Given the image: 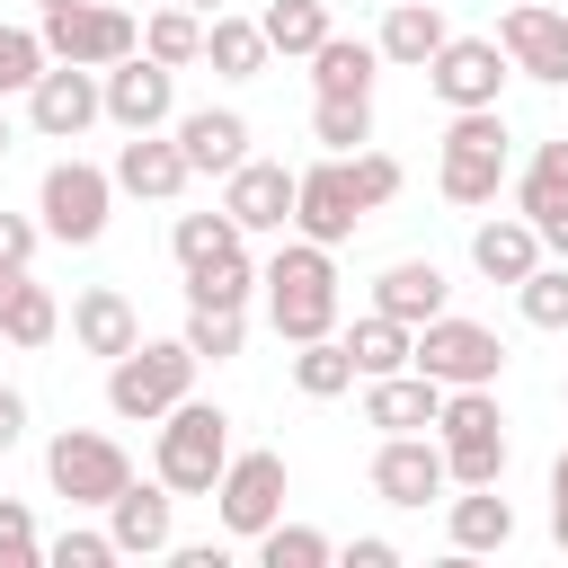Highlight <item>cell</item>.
Listing matches in <instances>:
<instances>
[{
    "label": "cell",
    "instance_id": "obj_1",
    "mask_svg": "<svg viewBox=\"0 0 568 568\" xmlns=\"http://www.w3.org/2000/svg\"><path fill=\"white\" fill-rule=\"evenodd\" d=\"M257 284H266V320H275L284 346H302V337H337V257H328L320 240L293 231V240L257 266Z\"/></svg>",
    "mask_w": 568,
    "mask_h": 568
},
{
    "label": "cell",
    "instance_id": "obj_2",
    "mask_svg": "<svg viewBox=\"0 0 568 568\" xmlns=\"http://www.w3.org/2000/svg\"><path fill=\"white\" fill-rule=\"evenodd\" d=\"M186 390H195V346H186V337H133V346L106 364V408H115L124 426H160Z\"/></svg>",
    "mask_w": 568,
    "mask_h": 568
},
{
    "label": "cell",
    "instance_id": "obj_3",
    "mask_svg": "<svg viewBox=\"0 0 568 568\" xmlns=\"http://www.w3.org/2000/svg\"><path fill=\"white\" fill-rule=\"evenodd\" d=\"M435 444H444V479H453V488H497V479H506V408H497V382L444 390Z\"/></svg>",
    "mask_w": 568,
    "mask_h": 568
},
{
    "label": "cell",
    "instance_id": "obj_4",
    "mask_svg": "<svg viewBox=\"0 0 568 568\" xmlns=\"http://www.w3.org/2000/svg\"><path fill=\"white\" fill-rule=\"evenodd\" d=\"M222 462H231V417L186 390V399L160 417V435H151V479H169L178 497H213Z\"/></svg>",
    "mask_w": 568,
    "mask_h": 568
},
{
    "label": "cell",
    "instance_id": "obj_5",
    "mask_svg": "<svg viewBox=\"0 0 568 568\" xmlns=\"http://www.w3.org/2000/svg\"><path fill=\"white\" fill-rule=\"evenodd\" d=\"M435 186H444V204H462V213L497 204V186H506V115H497V106H462V115L444 124Z\"/></svg>",
    "mask_w": 568,
    "mask_h": 568
},
{
    "label": "cell",
    "instance_id": "obj_6",
    "mask_svg": "<svg viewBox=\"0 0 568 568\" xmlns=\"http://www.w3.org/2000/svg\"><path fill=\"white\" fill-rule=\"evenodd\" d=\"M36 36H44V53H53V62L106 71V62H124V53L142 44V18H124L115 0H62V9H44V18H36Z\"/></svg>",
    "mask_w": 568,
    "mask_h": 568
},
{
    "label": "cell",
    "instance_id": "obj_7",
    "mask_svg": "<svg viewBox=\"0 0 568 568\" xmlns=\"http://www.w3.org/2000/svg\"><path fill=\"white\" fill-rule=\"evenodd\" d=\"M408 364H417V373H435L444 390H470V382H497V373H506V346H497V328L435 311V320L408 337Z\"/></svg>",
    "mask_w": 568,
    "mask_h": 568
},
{
    "label": "cell",
    "instance_id": "obj_8",
    "mask_svg": "<svg viewBox=\"0 0 568 568\" xmlns=\"http://www.w3.org/2000/svg\"><path fill=\"white\" fill-rule=\"evenodd\" d=\"M44 479H53V497H62V506H98V515H106V497L133 479V462H124V444H115V435L62 426V435L44 444Z\"/></svg>",
    "mask_w": 568,
    "mask_h": 568
},
{
    "label": "cell",
    "instance_id": "obj_9",
    "mask_svg": "<svg viewBox=\"0 0 568 568\" xmlns=\"http://www.w3.org/2000/svg\"><path fill=\"white\" fill-rule=\"evenodd\" d=\"M106 204H115V178L89 169V160H53L44 186H36V222H44V240H71V248H89V240L106 231Z\"/></svg>",
    "mask_w": 568,
    "mask_h": 568
},
{
    "label": "cell",
    "instance_id": "obj_10",
    "mask_svg": "<svg viewBox=\"0 0 568 568\" xmlns=\"http://www.w3.org/2000/svg\"><path fill=\"white\" fill-rule=\"evenodd\" d=\"M98 106H106V124H124V133H160V124H178V71L133 44L124 62L98 71Z\"/></svg>",
    "mask_w": 568,
    "mask_h": 568
},
{
    "label": "cell",
    "instance_id": "obj_11",
    "mask_svg": "<svg viewBox=\"0 0 568 568\" xmlns=\"http://www.w3.org/2000/svg\"><path fill=\"white\" fill-rule=\"evenodd\" d=\"M506 80H515V62H506L497 36H444L435 62H426V89H435L453 115H462V106H497Z\"/></svg>",
    "mask_w": 568,
    "mask_h": 568
},
{
    "label": "cell",
    "instance_id": "obj_12",
    "mask_svg": "<svg viewBox=\"0 0 568 568\" xmlns=\"http://www.w3.org/2000/svg\"><path fill=\"white\" fill-rule=\"evenodd\" d=\"M355 222H364V195H355L346 151H328V160L293 169V231H302V240L337 248V240H355Z\"/></svg>",
    "mask_w": 568,
    "mask_h": 568
},
{
    "label": "cell",
    "instance_id": "obj_13",
    "mask_svg": "<svg viewBox=\"0 0 568 568\" xmlns=\"http://www.w3.org/2000/svg\"><path fill=\"white\" fill-rule=\"evenodd\" d=\"M213 515H222L231 541H257L284 515V453H231L222 479H213Z\"/></svg>",
    "mask_w": 568,
    "mask_h": 568
},
{
    "label": "cell",
    "instance_id": "obj_14",
    "mask_svg": "<svg viewBox=\"0 0 568 568\" xmlns=\"http://www.w3.org/2000/svg\"><path fill=\"white\" fill-rule=\"evenodd\" d=\"M106 541H115V559H169V541H178V488L169 479H124L115 497H106Z\"/></svg>",
    "mask_w": 568,
    "mask_h": 568
},
{
    "label": "cell",
    "instance_id": "obj_15",
    "mask_svg": "<svg viewBox=\"0 0 568 568\" xmlns=\"http://www.w3.org/2000/svg\"><path fill=\"white\" fill-rule=\"evenodd\" d=\"M98 115H106V106H98V71H80V62H44V71H36L27 124H36L44 142H80Z\"/></svg>",
    "mask_w": 568,
    "mask_h": 568
},
{
    "label": "cell",
    "instance_id": "obj_16",
    "mask_svg": "<svg viewBox=\"0 0 568 568\" xmlns=\"http://www.w3.org/2000/svg\"><path fill=\"white\" fill-rule=\"evenodd\" d=\"M497 44H506V62H515L524 80L568 89V9L524 0V9H506V18H497Z\"/></svg>",
    "mask_w": 568,
    "mask_h": 568
},
{
    "label": "cell",
    "instance_id": "obj_17",
    "mask_svg": "<svg viewBox=\"0 0 568 568\" xmlns=\"http://www.w3.org/2000/svg\"><path fill=\"white\" fill-rule=\"evenodd\" d=\"M453 479H444V444L435 435H382L373 444V497L382 506H426V497H444Z\"/></svg>",
    "mask_w": 568,
    "mask_h": 568
},
{
    "label": "cell",
    "instance_id": "obj_18",
    "mask_svg": "<svg viewBox=\"0 0 568 568\" xmlns=\"http://www.w3.org/2000/svg\"><path fill=\"white\" fill-rule=\"evenodd\" d=\"M222 213L240 222V240L248 231H293V169L284 160H240L222 178Z\"/></svg>",
    "mask_w": 568,
    "mask_h": 568
},
{
    "label": "cell",
    "instance_id": "obj_19",
    "mask_svg": "<svg viewBox=\"0 0 568 568\" xmlns=\"http://www.w3.org/2000/svg\"><path fill=\"white\" fill-rule=\"evenodd\" d=\"M115 195H142V204H169V195H186V151H178V133H133L124 151H115Z\"/></svg>",
    "mask_w": 568,
    "mask_h": 568
},
{
    "label": "cell",
    "instance_id": "obj_20",
    "mask_svg": "<svg viewBox=\"0 0 568 568\" xmlns=\"http://www.w3.org/2000/svg\"><path fill=\"white\" fill-rule=\"evenodd\" d=\"M435 408H444V382L435 373H373L364 382V426H382V435H426L435 426Z\"/></svg>",
    "mask_w": 568,
    "mask_h": 568
},
{
    "label": "cell",
    "instance_id": "obj_21",
    "mask_svg": "<svg viewBox=\"0 0 568 568\" xmlns=\"http://www.w3.org/2000/svg\"><path fill=\"white\" fill-rule=\"evenodd\" d=\"M178 151H186L195 178H231L248 160V115L240 106H195V115H178Z\"/></svg>",
    "mask_w": 568,
    "mask_h": 568
},
{
    "label": "cell",
    "instance_id": "obj_22",
    "mask_svg": "<svg viewBox=\"0 0 568 568\" xmlns=\"http://www.w3.org/2000/svg\"><path fill=\"white\" fill-rule=\"evenodd\" d=\"M444 293H453V284H444V266H435V257H399V266H382V275H373V311H382V320H399V328H426V320L444 311Z\"/></svg>",
    "mask_w": 568,
    "mask_h": 568
},
{
    "label": "cell",
    "instance_id": "obj_23",
    "mask_svg": "<svg viewBox=\"0 0 568 568\" xmlns=\"http://www.w3.org/2000/svg\"><path fill=\"white\" fill-rule=\"evenodd\" d=\"M444 36H453V27H444V9H435V0H390V9H382V27H373V53H382V62H399V71H426Z\"/></svg>",
    "mask_w": 568,
    "mask_h": 568
},
{
    "label": "cell",
    "instance_id": "obj_24",
    "mask_svg": "<svg viewBox=\"0 0 568 568\" xmlns=\"http://www.w3.org/2000/svg\"><path fill=\"white\" fill-rule=\"evenodd\" d=\"M470 266H479L488 284H524V275L541 266V231H532L524 213H497V222L470 231Z\"/></svg>",
    "mask_w": 568,
    "mask_h": 568
},
{
    "label": "cell",
    "instance_id": "obj_25",
    "mask_svg": "<svg viewBox=\"0 0 568 568\" xmlns=\"http://www.w3.org/2000/svg\"><path fill=\"white\" fill-rule=\"evenodd\" d=\"M71 337H80V355H124L133 337H142V320H133V302L115 293V284H89L80 302H71Z\"/></svg>",
    "mask_w": 568,
    "mask_h": 568
},
{
    "label": "cell",
    "instance_id": "obj_26",
    "mask_svg": "<svg viewBox=\"0 0 568 568\" xmlns=\"http://www.w3.org/2000/svg\"><path fill=\"white\" fill-rule=\"evenodd\" d=\"M373 71H382V53L364 44V36H320V53H311V89L320 98H373Z\"/></svg>",
    "mask_w": 568,
    "mask_h": 568
},
{
    "label": "cell",
    "instance_id": "obj_27",
    "mask_svg": "<svg viewBox=\"0 0 568 568\" xmlns=\"http://www.w3.org/2000/svg\"><path fill=\"white\" fill-rule=\"evenodd\" d=\"M53 328H62V302L18 266V275H0V337L9 346H53Z\"/></svg>",
    "mask_w": 568,
    "mask_h": 568
},
{
    "label": "cell",
    "instance_id": "obj_28",
    "mask_svg": "<svg viewBox=\"0 0 568 568\" xmlns=\"http://www.w3.org/2000/svg\"><path fill=\"white\" fill-rule=\"evenodd\" d=\"M444 532H453V550H506L515 541V506L497 488H462L444 506Z\"/></svg>",
    "mask_w": 568,
    "mask_h": 568
},
{
    "label": "cell",
    "instance_id": "obj_29",
    "mask_svg": "<svg viewBox=\"0 0 568 568\" xmlns=\"http://www.w3.org/2000/svg\"><path fill=\"white\" fill-rule=\"evenodd\" d=\"M204 62H213L222 80H257V71H266V27L213 9V18H204Z\"/></svg>",
    "mask_w": 568,
    "mask_h": 568
},
{
    "label": "cell",
    "instance_id": "obj_30",
    "mask_svg": "<svg viewBox=\"0 0 568 568\" xmlns=\"http://www.w3.org/2000/svg\"><path fill=\"white\" fill-rule=\"evenodd\" d=\"M248 293H257L248 248H222V257L186 266V311H248Z\"/></svg>",
    "mask_w": 568,
    "mask_h": 568
},
{
    "label": "cell",
    "instance_id": "obj_31",
    "mask_svg": "<svg viewBox=\"0 0 568 568\" xmlns=\"http://www.w3.org/2000/svg\"><path fill=\"white\" fill-rule=\"evenodd\" d=\"M550 204H568V133L532 142V160L515 169V213H524V222H541Z\"/></svg>",
    "mask_w": 568,
    "mask_h": 568
},
{
    "label": "cell",
    "instance_id": "obj_32",
    "mask_svg": "<svg viewBox=\"0 0 568 568\" xmlns=\"http://www.w3.org/2000/svg\"><path fill=\"white\" fill-rule=\"evenodd\" d=\"M142 53H151V62H169V71H186V62H204V18H195L186 0H169V9H151V18H142Z\"/></svg>",
    "mask_w": 568,
    "mask_h": 568
},
{
    "label": "cell",
    "instance_id": "obj_33",
    "mask_svg": "<svg viewBox=\"0 0 568 568\" xmlns=\"http://www.w3.org/2000/svg\"><path fill=\"white\" fill-rule=\"evenodd\" d=\"M408 337H417V328H399V320H382V311H364V320L346 328V355H355V382H373V373H408Z\"/></svg>",
    "mask_w": 568,
    "mask_h": 568
},
{
    "label": "cell",
    "instance_id": "obj_34",
    "mask_svg": "<svg viewBox=\"0 0 568 568\" xmlns=\"http://www.w3.org/2000/svg\"><path fill=\"white\" fill-rule=\"evenodd\" d=\"M293 390H302V399H337V390H355V355H346V337H302V346H293Z\"/></svg>",
    "mask_w": 568,
    "mask_h": 568
},
{
    "label": "cell",
    "instance_id": "obj_35",
    "mask_svg": "<svg viewBox=\"0 0 568 568\" xmlns=\"http://www.w3.org/2000/svg\"><path fill=\"white\" fill-rule=\"evenodd\" d=\"M257 27H266V53H284V62L302 53V62H311V53H320V36H328V0H275Z\"/></svg>",
    "mask_w": 568,
    "mask_h": 568
},
{
    "label": "cell",
    "instance_id": "obj_36",
    "mask_svg": "<svg viewBox=\"0 0 568 568\" xmlns=\"http://www.w3.org/2000/svg\"><path fill=\"white\" fill-rule=\"evenodd\" d=\"M328 559H337V550H328V532H311V524H284V515H275V524L257 532V568H328Z\"/></svg>",
    "mask_w": 568,
    "mask_h": 568
},
{
    "label": "cell",
    "instance_id": "obj_37",
    "mask_svg": "<svg viewBox=\"0 0 568 568\" xmlns=\"http://www.w3.org/2000/svg\"><path fill=\"white\" fill-rule=\"evenodd\" d=\"M311 133L328 151H364L373 142V98H311Z\"/></svg>",
    "mask_w": 568,
    "mask_h": 568
},
{
    "label": "cell",
    "instance_id": "obj_38",
    "mask_svg": "<svg viewBox=\"0 0 568 568\" xmlns=\"http://www.w3.org/2000/svg\"><path fill=\"white\" fill-rule=\"evenodd\" d=\"M169 248H178V266H204V257H222V248H240V222H231V213H178V231H169Z\"/></svg>",
    "mask_w": 568,
    "mask_h": 568
},
{
    "label": "cell",
    "instance_id": "obj_39",
    "mask_svg": "<svg viewBox=\"0 0 568 568\" xmlns=\"http://www.w3.org/2000/svg\"><path fill=\"white\" fill-rule=\"evenodd\" d=\"M186 346L195 364H231L248 346V311H186Z\"/></svg>",
    "mask_w": 568,
    "mask_h": 568
},
{
    "label": "cell",
    "instance_id": "obj_40",
    "mask_svg": "<svg viewBox=\"0 0 568 568\" xmlns=\"http://www.w3.org/2000/svg\"><path fill=\"white\" fill-rule=\"evenodd\" d=\"M515 311H524L532 328H568V257H559V266H532V275L515 284Z\"/></svg>",
    "mask_w": 568,
    "mask_h": 568
},
{
    "label": "cell",
    "instance_id": "obj_41",
    "mask_svg": "<svg viewBox=\"0 0 568 568\" xmlns=\"http://www.w3.org/2000/svg\"><path fill=\"white\" fill-rule=\"evenodd\" d=\"M44 62H53V53H44V36H36V27H0V98H27Z\"/></svg>",
    "mask_w": 568,
    "mask_h": 568
},
{
    "label": "cell",
    "instance_id": "obj_42",
    "mask_svg": "<svg viewBox=\"0 0 568 568\" xmlns=\"http://www.w3.org/2000/svg\"><path fill=\"white\" fill-rule=\"evenodd\" d=\"M346 169H355V195H364V213H382V204L399 195V160H390V151H346Z\"/></svg>",
    "mask_w": 568,
    "mask_h": 568
},
{
    "label": "cell",
    "instance_id": "obj_43",
    "mask_svg": "<svg viewBox=\"0 0 568 568\" xmlns=\"http://www.w3.org/2000/svg\"><path fill=\"white\" fill-rule=\"evenodd\" d=\"M44 559V541H36V515L18 506V497H0V568H36Z\"/></svg>",
    "mask_w": 568,
    "mask_h": 568
},
{
    "label": "cell",
    "instance_id": "obj_44",
    "mask_svg": "<svg viewBox=\"0 0 568 568\" xmlns=\"http://www.w3.org/2000/svg\"><path fill=\"white\" fill-rule=\"evenodd\" d=\"M44 559H53V568H106V559H115V541H106V532H80V524H71L62 541H44Z\"/></svg>",
    "mask_w": 568,
    "mask_h": 568
},
{
    "label": "cell",
    "instance_id": "obj_45",
    "mask_svg": "<svg viewBox=\"0 0 568 568\" xmlns=\"http://www.w3.org/2000/svg\"><path fill=\"white\" fill-rule=\"evenodd\" d=\"M36 240H44V222H27V213H0V275H18V266L36 257Z\"/></svg>",
    "mask_w": 568,
    "mask_h": 568
},
{
    "label": "cell",
    "instance_id": "obj_46",
    "mask_svg": "<svg viewBox=\"0 0 568 568\" xmlns=\"http://www.w3.org/2000/svg\"><path fill=\"white\" fill-rule=\"evenodd\" d=\"M346 568H399V541H382V532H364V541L346 550Z\"/></svg>",
    "mask_w": 568,
    "mask_h": 568
},
{
    "label": "cell",
    "instance_id": "obj_47",
    "mask_svg": "<svg viewBox=\"0 0 568 568\" xmlns=\"http://www.w3.org/2000/svg\"><path fill=\"white\" fill-rule=\"evenodd\" d=\"M18 435H27V390H9V382H0V453H9Z\"/></svg>",
    "mask_w": 568,
    "mask_h": 568
},
{
    "label": "cell",
    "instance_id": "obj_48",
    "mask_svg": "<svg viewBox=\"0 0 568 568\" xmlns=\"http://www.w3.org/2000/svg\"><path fill=\"white\" fill-rule=\"evenodd\" d=\"M532 231H541V248H550V257H568V204H550Z\"/></svg>",
    "mask_w": 568,
    "mask_h": 568
},
{
    "label": "cell",
    "instance_id": "obj_49",
    "mask_svg": "<svg viewBox=\"0 0 568 568\" xmlns=\"http://www.w3.org/2000/svg\"><path fill=\"white\" fill-rule=\"evenodd\" d=\"M550 506H568V453L550 462Z\"/></svg>",
    "mask_w": 568,
    "mask_h": 568
},
{
    "label": "cell",
    "instance_id": "obj_50",
    "mask_svg": "<svg viewBox=\"0 0 568 568\" xmlns=\"http://www.w3.org/2000/svg\"><path fill=\"white\" fill-rule=\"evenodd\" d=\"M550 532H559V550H568V506H550Z\"/></svg>",
    "mask_w": 568,
    "mask_h": 568
},
{
    "label": "cell",
    "instance_id": "obj_51",
    "mask_svg": "<svg viewBox=\"0 0 568 568\" xmlns=\"http://www.w3.org/2000/svg\"><path fill=\"white\" fill-rule=\"evenodd\" d=\"M186 9H195V18H213V9H222V0H186Z\"/></svg>",
    "mask_w": 568,
    "mask_h": 568
},
{
    "label": "cell",
    "instance_id": "obj_52",
    "mask_svg": "<svg viewBox=\"0 0 568 568\" xmlns=\"http://www.w3.org/2000/svg\"><path fill=\"white\" fill-rule=\"evenodd\" d=\"M0 160H9V106H0Z\"/></svg>",
    "mask_w": 568,
    "mask_h": 568
},
{
    "label": "cell",
    "instance_id": "obj_53",
    "mask_svg": "<svg viewBox=\"0 0 568 568\" xmlns=\"http://www.w3.org/2000/svg\"><path fill=\"white\" fill-rule=\"evenodd\" d=\"M36 9H62V0H36Z\"/></svg>",
    "mask_w": 568,
    "mask_h": 568
},
{
    "label": "cell",
    "instance_id": "obj_54",
    "mask_svg": "<svg viewBox=\"0 0 568 568\" xmlns=\"http://www.w3.org/2000/svg\"><path fill=\"white\" fill-rule=\"evenodd\" d=\"M559 9H568V0H559Z\"/></svg>",
    "mask_w": 568,
    "mask_h": 568
}]
</instances>
